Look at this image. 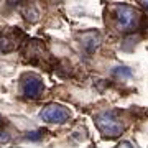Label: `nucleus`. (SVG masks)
Here are the masks:
<instances>
[{
    "mask_svg": "<svg viewBox=\"0 0 148 148\" xmlns=\"http://www.w3.org/2000/svg\"><path fill=\"white\" fill-rule=\"evenodd\" d=\"M138 2H140V3H142V5L148 10V0H138Z\"/></svg>",
    "mask_w": 148,
    "mask_h": 148,
    "instance_id": "nucleus-6",
    "label": "nucleus"
},
{
    "mask_svg": "<svg viewBox=\"0 0 148 148\" xmlns=\"http://www.w3.org/2000/svg\"><path fill=\"white\" fill-rule=\"evenodd\" d=\"M0 127H2V119H0ZM0 135H2V133H0Z\"/></svg>",
    "mask_w": 148,
    "mask_h": 148,
    "instance_id": "nucleus-8",
    "label": "nucleus"
},
{
    "mask_svg": "<svg viewBox=\"0 0 148 148\" xmlns=\"http://www.w3.org/2000/svg\"><path fill=\"white\" fill-rule=\"evenodd\" d=\"M43 89H45L43 81L38 76H27L25 81H23V84H21V92H23V95L25 97H30V99L40 97Z\"/></svg>",
    "mask_w": 148,
    "mask_h": 148,
    "instance_id": "nucleus-4",
    "label": "nucleus"
},
{
    "mask_svg": "<svg viewBox=\"0 0 148 148\" xmlns=\"http://www.w3.org/2000/svg\"><path fill=\"white\" fill-rule=\"evenodd\" d=\"M28 138H32V140H38V133H28Z\"/></svg>",
    "mask_w": 148,
    "mask_h": 148,
    "instance_id": "nucleus-5",
    "label": "nucleus"
},
{
    "mask_svg": "<svg viewBox=\"0 0 148 148\" xmlns=\"http://www.w3.org/2000/svg\"><path fill=\"white\" fill-rule=\"evenodd\" d=\"M40 117L48 123H64L69 120L71 114L66 107L58 106V104H49L40 112Z\"/></svg>",
    "mask_w": 148,
    "mask_h": 148,
    "instance_id": "nucleus-3",
    "label": "nucleus"
},
{
    "mask_svg": "<svg viewBox=\"0 0 148 148\" xmlns=\"http://www.w3.org/2000/svg\"><path fill=\"white\" fill-rule=\"evenodd\" d=\"M114 18L120 32H132L140 23V13L127 3H117L114 7Z\"/></svg>",
    "mask_w": 148,
    "mask_h": 148,
    "instance_id": "nucleus-1",
    "label": "nucleus"
},
{
    "mask_svg": "<svg viewBox=\"0 0 148 148\" xmlns=\"http://www.w3.org/2000/svg\"><path fill=\"white\" fill-rule=\"evenodd\" d=\"M16 2H20V0H8V3H10V5H15Z\"/></svg>",
    "mask_w": 148,
    "mask_h": 148,
    "instance_id": "nucleus-7",
    "label": "nucleus"
},
{
    "mask_svg": "<svg viewBox=\"0 0 148 148\" xmlns=\"http://www.w3.org/2000/svg\"><path fill=\"white\" fill-rule=\"evenodd\" d=\"M95 125H97V128L106 137H110V138H115L119 135H122V130H123L122 120L119 119L117 112H114V110L99 114L95 117Z\"/></svg>",
    "mask_w": 148,
    "mask_h": 148,
    "instance_id": "nucleus-2",
    "label": "nucleus"
}]
</instances>
